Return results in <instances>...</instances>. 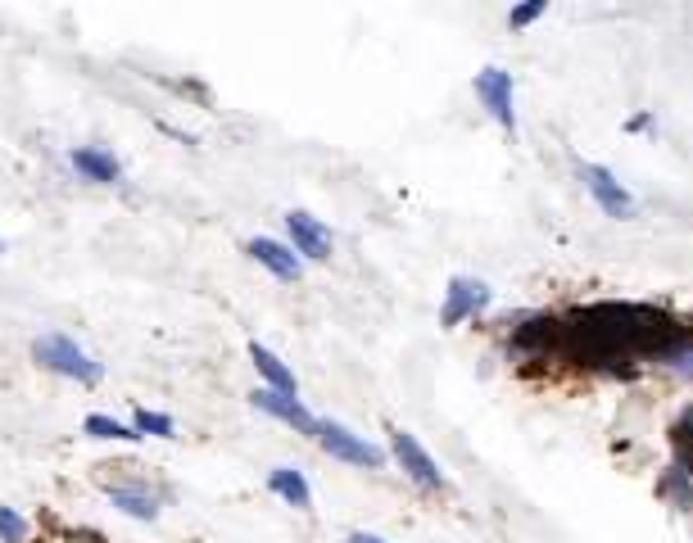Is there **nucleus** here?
Listing matches in <instances>:
<instances>
[{
	"label": "nucleus",
	"instance_id": "412c9836",
	"mask_svg": "<svg viewBox=\"0 0 693 543\" xmlns=\"http://www.w3.org/2000/svg\"><path fill=\"white\" fill-rule=\"evenodd\" d=\"M648 127H653V118H648V113H640V118H631V122H626V131H648Z\"/></svg>",
	"mask_w": 693,
	"mask_h": 543
},
{
	"label": "nucleus",
	"instance_id": "f257e3e1",
	"mask_svg": "<svg viewBox=\"0 0 693 543\" xmlns=\"http://www.w3.org/2000/svg\"><path fill=\"white\" fill-rule=\"evenodd\" d=\"M558 345H563V322L553 313H521L513 326H508V358L513 363H548L558 358Z\"/></svg>",
	"mask_w": 693,
	"mask_h": 543
},
{
	"label": "nucleus",
	"instance_id": "6e6552de",
	"mask_svg": "<svg viewBox=\"0 0 693 543\" xmlns=\"http://www.w3.org/2000/svg\"><path fill=\"white\" fill-rule=\"evenodd\" d=\"M105 494L118 512L136 516V521H155L159 516V494L146 485V481H136V475H114V481H105Z\"/></svg>",
	"mask_w": 693,
	"mask_h": 543
},
{
	"label": "nucleus",
	"instance_id": "1a4fd4ad",
	"mask_svg": "<svg viewBox=\"0 0 693 543\" xmlns=\"http://www.w3.org/2000/svg\"><path fill=\"white\" fill-rule=\"evenodd\" d=\"M245 254H250L254 263H263L276 282H300V277H304V258H300L291 245L272 240V236H254V240L245 245Z\"/></svg>",
	"mask_w": 693,
	"mask_h": 543
},
{
	"label": "nucleus",
	"instance_id": "0eeeda50",
	"mask_svg": "<svg viewBox=\"0 0 693 543\" xmlns=\"http://www.w3.org/2000/svg\"><path fill=\"white\" fill-rule=\"evenodd\" d=\"M490 286L485 282H476V277H453L449 282V290H445V308H440V322L445 326H462L467 317H476V313H485L490 308Z\"/></svg>",
	"mask_w": 693,
	"mask_h": 543
},
{
	"label": "nucleus",
	"instance_id": "20e7f679",
	"mask_svg": "<svg viewBox=\"0 0 693 543\" xmlns=\"http://www.w3.org/2000/svg\"><path fill=\"white\" fill-rule=\"evenodd\" d=\"M580 181H585V190L594 195V204H598V209H603L607 218L626 223V218L635 214V195L616 181L612 168H603V164H580Z\"/></svg>",
	"mask_w": 693,
	"mask_h": 543
},
{
	"label": "nucleus",
	"instance_id": "39448f33",
	"mask_svg": "<svg viewBox=\"0 0 693 543\" xmlns=\"http://www.w3.org/2000/svg\"><path fill=\"white\" fill-rule=\"evenodd\" d=\"M390 448H394V462L408 471V481L412 485H422V490H445V471L436 466V457L412 440L408 431H390Z\"/></svg>",
	"mask_w": 693,
	"mask_h": 543
},
{
	"label": "nucleus",
	"instance_id": "4468645a",
	"mask_svg": "<svg viewBox=\"0 0 693 543\" xmlns=\"http://www.w3.org/2000/svg\"><path fill=\"white\" fill-rule=\"evenodd\" d=\"M250 363H254V367H258V376L267 381L263 389H276V394H291V398L300 394V385H295V372H291V367H286L282 358H276L272 349H263V345H258V339H254V345H250Z\"/></svg>",
	"mask_w": 693,
	"mask_h": 543
},
{
	"label": "nucleus",
	"instance_id": "6ab92c4d",
	"mask_svg": "<svg viewBox=\"0 0 693 543\" xmlns=\"http://www.w3.org/2000/svg\"><path fill=\"white\" fill-rule=\"evenodd\" d=\"M0 543H28V521L14 507H0Z\"/></svg>",
	"mask_w": 693,
	"mask_h": 543
},
{
	"label": "nucleus",
	"instance_id": "aec40b11",
	"mask_svg": "<svg viewBox=\"0 0 693 543\" xmlns=\"http://www.w3.org/2000/svg\"><path fill=\"white\" fill-rule=\"evenodd\" d=\"M544 10H548L544 0H526V6H517V10L508 14V28H517V32H521V28H530L535 19H544Z\"/></svg>",
	"mask_w": 693,
	"mask_h": 543
},
{
	"label": "nucleus",
	"instance_id": "9b49d317",
	"mask_svg": "<svg viewBox=\"0 0 693 543\" xmlns=\"http://www.w3.org/2000/svg\"><path fill=\"white\" fill-rule=\"evenodd\" d=\"M286 231H291V249H295L300 258H313V263L331 258V231H326L313 214L291 209V214H286Z\"/></svg>",
	"mask_w": 693,
	"mask_h": 543
},
{
	"label": "nucleus",
	"instance_id": "a211bd4d",
	"mask_svg": "<svg viewBox=\"0 0 693 543\" xmlns=\"http://www.w3.org/2000/svg\"><path fill=\"white\" fill-rule=\"evenodd\" d=\"M657 367H666V372L680 376V381H693V335L680 339V345H671V349L657 358Z\"/></svg>",
	"mask_w": 693,
	"mask_h": 543
},
{
	"label": "nucleus",
	"instance_id": "2eb2a0df",
	"mask_svg": "<svg viewBox=\"0 0 693 543\" xmlns=\"http://www.w3.org/2000/svg\"><path fill=\"white\" fill-rule=\"evenodd\" d=\"M662 494L675 503V507H684V512H693V475L684 471V466H666V475H662Z\"/></svg>",
	"mask_w": 693,
	"mask_h": 543
},
{
	"label": "nucleus",
	"instance_id": "f03ea898",
	"mask_svg": "<svg viewBox=\"0 0 693 543\" xmlns=\"http://www.w3.org/2000/svg\"><path fill=\"white\" fill-rule=\"evenodd\" d=\"M32 358L55 372V376H68V381H82V385H96L100 381V363L68 335H37L32 339Z\"/></svg>",
	"mask_w": 693,
	"mask_h": 543
},
{
	"label": "nucleus",
	"instance_id": "9d476101",
	"mask_svg": "<svg viewBox=\"0 0 693 543\" xmlns=\"http://www.w3.org/2000/svg\"><path fill=\"white\" fill-rule=\"evenodd\" d=\"M250 403L258 407V413H267V417H276V422L295 426L300 435H318V417L309 413V407H304L300 398H291V394H276V389H254V394H250Z\"/></svg>",
	"mask_w": 693,
	"mask_h": 543
},
{
	"label": "nucleus",
	"instance_id": "ddd939ff",
	"mask_svg": "<svg viewBox=\"0 0 693 543\" xmlns=\"http://www.w3.org/2000/svg\"><path fill=\"white\" fill-rule=\"evenodd\" d=\"M267 490L282 498V503L300 507V512L313 507V490H309V481H304V471H295V466H272V471H267Z\"/></svg>",
	"mask_w": 693,
	"mask_h": 543
},
{
	"label": "nucleus",
	"instance_id": "f3484780",
	"mask_svg": "<svg viewBox=\"0 0 693 543\" xmlns=\"http://www.w3.org/2000/svg\"><path fill=\"white\" fill-rule=\"evenodd\" d=\"M87 435H91V440H123V444H136V440H141L127 422H114V417H105V413H91V417H87Z\"/></svg>",
	"mask_w": 693,
	"mask_h": 543
},
{
	"label": "nucleus",
	"instance_id": "dca6fc26",
	"mask_svg": "<svg viewBox=\"0 0 693 543\" xmlns=\"http://www.w3.org/2000/svg\"><path fill=\"white\" fill-rule=\"evenodd\" d=\"M131 431L136 435H155V440H177V422L164 413H150V407H136L131 413Z\"/></svg>",
	"mask_w": 693,
	"mask_h": 543
},
{
	"label": "nucleus",
	"instance_id": "4be33fe9",
	"mask_svg": "<svg viewBox=\"0 0 693 543\" xmlns=\"http://www.w3.org/2000/svg\"><path fill=\"white\" fill-rule=\"evenodd\" d=\"M350 543H385V539H381V534H368V530H354Z\"/></svg>",
	"mask_w": 693,
	"mask_h": 543
},
{
	"label": "nucleus",
	"instance_id": "423d86ee",
	"mask_svg": "<svg viewBox=\"0 0 693 543\" xmlns=\"http://www.w3.org/2000/svg\"><path fill=\"white\" fill-rule=\"evenodd\" d=\"M476 100L485 105V109H490V118L499 122V127H517V109H513V73H504V68H480V73H476Z\"/></svg>",
	"mask_w": 693,
	"mask_h": 543
},
{
	"label": "nucleus",
	"instance_id": "f8f14e48",
	"mask_svg": "<svg viewBox=\"0 0 693 543\" xmlns=\"http://www.w3.org/2000/svg\"><path fill=\"white\" fill-rule=\"evenodd\" d=\"M68 164H74L87 181H96V186H114L118 177H123V164L109 155V150H96V146H78L74 155H68Z\"/></svg>",
	"mask_w": 693,
	"mask_h": 543
},
{
	"label": "nucleus",
	"instance_id": "7ed1b4c3",
	"mask_svg": "<svg viewBox=\"0 0 693 543\" xmlns=\"http://www.w3.org/2000/svg\"><path fill=\"white\" fill-rule=\"evenodd\" d=\"M335 462H350V466H368V471H377L381 462H385V453L377 448V444H368L363 435H354L350 426H340V422H318V435H313Z\"/></svg>",
	"mask_w": 693,
	"mask_h": 543
}]
</instances>
